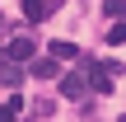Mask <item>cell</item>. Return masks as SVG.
Listing matches in <instances>:
<instances>
[{
    "label": "cell",
    "instance_id": "obj_10",
    "mask_svg": "<svg viewBox=\"0 0 126 122\" xmlns=\"http://www.w3.org/2000/svg\"><path fill=\"white\" fill-rule=\"evenodd\" d=\"M0 122H14V108H9V103L0 108Z\"/></svg>",
    "mask_w": 126,
    "mask_h": 122
},
{
    "label": "cell",
    "instance_id": "obj_8",
    "mask_svg": "<svg viewBox=\"0 0 126 122\" xmlns=\"http://www.w3.org/2000/svg\"><path fill=\"white\" fill-rule=\"evenodd\" d=\"M103 14H112V19H122V14H126V0H108V5H103Z\"/></svg>",
    "mask_w": 126,
    "mask_h": 122
},
{
    "label": "cell",
    "instance_id": "obj_9",
    "mask_svg": "<svg viewBox=\"0 0 126 122\" xmlns=\"http://www.w3.org/2000/svg\"><path fill=\"white\" fill-rule=\"evenodd\" d=\"M33 118H51V99H37L33 103Z\"/></svg>",
    "mask_w": 126,
    "mask_h": 122
},
{
    "label": "cell",
    "instance_id": "obj_3",
    "mask_svg": "<svg viewBox=\"0 0 126 122\" xmlns=\"http://www.w3.org/2000/svg\"><path fill=\"white\" fill-rule=\"evenodd\" d=\"M33 75H37V80H56V75H61V61H56V56H37V61H33Z\"/></svg>",
    "mask_w": 126,
    "mask_h": 122
},
{
    "label": "cell",
    "instance_id": "obj_2",
    "mask_svg": "<svg viewBox=\"0 0 126 122\" xmlns=\"http://www.w3.org/2000/svg\"><path fill=\"white\" fill-rule=\"evenodd\" d=\"M61 94H65V99H84V94H89V75H79V71L61 75Z\"/></svg>",
    "mask_w": 126,
    "mask_h": 122
},
{
    "label": "cell",
    "instance_id": "obj_13",
    "mask_svg": "<svg viewBox=\"0 0 126 122\" xmlns=\"http://www.w3.org/2000/svg\"><path fill=\"white\" fill-rule=\"evenodd\" d=\"M122 122H126V118H122Z\"/></svg>",
    "mask_w": 126,
    "mask_h": 122
},
{
    "label": "cell",
    "instance_id": "obj_6",
    "mask_svg": "<svg viewBox=\"0 0 126 122\" xmlns=\"http://www.w3.org/2000/svg\"><path fill=\"white\" fill-rule=\"evenodd\" d=\"M47 52H51L56 61H75V56H79V47H75V42H65V38H61V42H51Z\"/></svg>",
    "mask_w": 126,
    "mask_h": 122
},
{
    "label": "cell",
    "instance_id": "obj_12",
    "mask_svg": "<svg viewBox=\"0 0 126 122\" xmlns=\"http://www.w3.org/2000/svg\"><path fill=\"white\" fill-rule=\"evenodd\" d=\"M0 24H5V19H0Z\"/></svg>",
    "mask_w": 126,
    "mask_h": 122
},
{
    "label": "cell",
    "instance_id": "obj_11",
    "mask_svg": "<svg viewBox=\"0 0 126 122\" xmlns=\"http://www.w3.org/2000/svg\"><path fill=\"white\" fill-rule=\"evenodd\" d=\"M47 5H51V9H56V5H65V0H47Z\"/></svg>",
    "mask_w": 126,
    "mask_h": 122
},
{
    "label": "cell",
    "instance_id": "obj_5",
    "mask_svg": "<svg viewBox=\"0 0 126 122\" xmlns=\"http://www.w3.org/2000/svg\"><path fill=\"white\" fill-rule=\"evenodd\" d=\"M47 14H51V5H47V0H23V19H28V24H42Z\"/></svg>",
    "mask_w": 126,
    "mask_h": 122
},
{
    "label": "cell",
    "instance_id": "obj_7",
    "mask_svg": "<svg viewBox=\"0 0 126 122\" xmlns=\"http://www.w3.org/2000/svg\"><path fill=\"white\" fill-rule=\"evenodd\" d=\"M108 42H112V47H122V42H126V19H112V28H108Z\"/></svg>",
    "mask_w": 126,
    "mask_h": 122
},
{
    "label": "cell",
    "instance_id": "obj_4",
    "mask_svg": "<svg viewBox=\"0 0 126 122\" xmlns=\"http://www.w3.org/2000/svg\"><path fill=\"white\" fill-rule=\"evenodd\" d=\"M33 52H37V47H33V42H28V38H14V42H9V52H5V56H9V61H33Z\"/></svg>",
    "mask_w": 126,
    "mask_h": 122
},
{
    "label": "cell",
    "instance_id": "obj_1",
    "mask_svg": "<svg viewBox=\"0 0 126 122\" xmlns=\"http://www.w3.org/2000/svg\"><path fill=\"white\" fill-rule=\"evenodd\" d=\"M117 85V61H89V94H112Z\"/></svg>",
    "mask_w": 126,
    "mask_h": 122
}]
</instances>
